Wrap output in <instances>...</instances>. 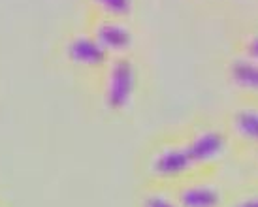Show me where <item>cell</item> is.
Masks as SVG:
<instances>
[{"instance_id":"6da1fadb","label":"cell","mask_w":258,"mask_h":207,"mask_svg":"<svg viewBox=\"0 0 258 207\" xmlns=\"http://www.w3.org/2000/svg\"><path fill=\"white\" fill-rule=\"evenodd\" d=\"M132 87H134V70L128 60H119L113 68L111 74V83H109L108 102L109 106L119 109V107L126 106L130 94H132Z\"/></svg>"},{"instance_id":"7a4b0ae2","label":"cell","mask_w":258,"mask_h":207,"mask_svg":"<svg viewBox=\"0 0 258 207\" xmlns=\"http://www.w3.org/2000/svg\"><path fill=\"white\" fill-rule=\"evenodd\" d=\"M222 147H224V137L219 132H206L204 136L196 137L186 151L192 158V162H198V160L202 162V160L217 157Z\"/></svg>"},{"instance_id":"3957f363","label":"cell","mask_w":258,"mask_h":207,"mask_svg":"<svg viewBox=\"0 0 258 207\" xmlns=\"http://www.w3.org/2000/svg\"><path fill=\"white\" fill-rule=\"evenodd\" d=\"M104 47L100 42H94L89 38H79L70 45V57L83 64H100L104 60Z\"/></svg>"},{"instance_id":"277c9868","label":"cell","mask_w":258,"mask_h":207,"mask_svg":"<svg viewBox=\"0 0 258 207\" xmlns=\"http://www.w3.org/2000/svg\"><path fill=\"white\" fill-rule=\"evenodd\" d=\"M192 164V158L188 155V151L183 149H175V151H168L162 157L157 160L155 164V170L162 175H173V173H179L183 170H186L188 166Z\"/></svg>"},{"instance_id":"5b68a950","label":"cell","mask_w":258,"mask_h":207,"mask_svg":"<svg viewBox=\"0 0 258 207\" xmlns=\"http://www.w3.org/2000/svg\"><path fill=\"white\" fill-rule=\"evenodd\" d=\"M98 42H100L102 47L124 49L130 43V34L128 30L119 27V25H104L98 30Z\"/></svg>"},{"instance_id":"8992f818","label":"cell","mask_w":258,"mask_h":207,"mask_svg":"<svg viewBox=\"0 0 258 207\" xmlns=\"http://www.w3.org/2000/svg\"><path fill=\"white\" fill-rule=\"evenodd\" d=\"M181 201L185 207H215L219 203V192L208 186H198L183 192Z\"/></svg>"},{"instance_id":"52a82bcc","label":"cell","mask_w":258,"mask_h":207,"mask_svg":"<svg viewBox=\"0 0 258 207\" xmlns=\"http://www.w3.org/2000/svg\"><path fill=\"white\" fill-rule=\"evenodd\" d=\"M232 76L236 79L237 85L245 89H254L258 91V66L252 62H236L232 68Z\"/></svg>"},{"instance_id":"ba28073f","label":"cell","mask_w":258,"mask_h":207,"mask_svg":"<svg viewBox=\"0 0 258 207\" xmlns=\"http://www.w3.org/2000/svg\"><path fill=\"white\" fill-rule=\"evenodd\" d=\"M237 128L247 137L258 140V111H241L236 117Z\"/></svg>"},{"instance_id":"9c48e42d","label":"cell","mask_w":258,"mask_h":207,"mask_svg":"<svg viewBox=\"0 0 258 207\" xmlns=\"http://www.w3.org/2000/svg\"><path fill=\"white\" fill-rule=\"evenodd\" d=\"M108 12L115 15H124L130 10V0H98Z\"/></svg>"},{"instance_id":"30bf717a","label":"cell","mask_w":258,"mask_h":207,"mask_svg":"<svg viewBox=\"0 0 258 207\" xmlns=\"http://www.w3.org/2000/svg\"><path fill=\"white\" fill-rule=\"evenodd\" d=\"M145 207H175V205L170 203L168 200H164V198H149Z\"/></svg>"},{"instance_id":"8fae6325","label":"cell","mask_w":258,"mask_h":207,"mask_svg":"<svg viewBox=\"0 0 258 207\" xmlns=\"http://www.w3.org/2000/svg\"><path fill=\"white\" fill-rule=\"evenodd\" d=\"M249 53H251V57L258 58V38L256 40H252V43L249 45Z\"/></svg>"},{"instance_id":"7c38bea8","label":"cell","mask_w":258,"mask_h":207,"mask_svg":"<svg viewBox=\"0 0 258 207\" xmlns=\"http://www.w3.org/2000/svg\"><path fill=\"white\" fill-rule=\"evenodd\" d=\"M239 207H258V198L256 200H251V201H245V203H241Z\"/></svg>"}]
</instances>
